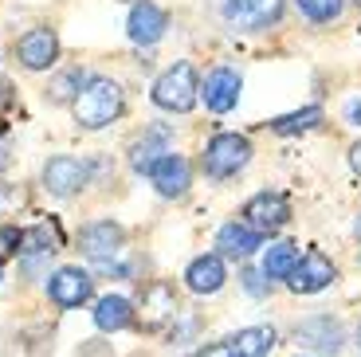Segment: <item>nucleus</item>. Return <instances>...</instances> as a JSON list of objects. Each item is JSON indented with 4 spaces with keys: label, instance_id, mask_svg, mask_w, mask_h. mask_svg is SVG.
I'll return each mask as SVG.
<instances>
[{
    "label": "nucleus",
    "instance_id": "obj_1",
    "mask_svg": "<svg viewBox=\"0 0 361 357\" xmlns=\"http://www.w3.org/2000/svg\"><path fill=\"white\" fill-rule=\"evenodd\" d=\"M122 114V87L114 79H90L75 99V122L82 130H102Z\"/></svg>",
    "mask_w": 361,
    "mask_h": 357
},
{
    "label": "nucleus",
    "instance_id": "obj_2",
    "mask_svg": "<svg viewBox=\"0 0 361 357\" xmlns=\"http://www.w3.org/2000/svg\"><path fill=\"white\" fill-rule=\"evenodd\" d=\"M82 251H87V259L94 263L99 271H114V275H130V267L122 263V251H126V243H122V228L110 220H99V224H87L79 236Z\"/></svg>",
    "mask_w": 361,
    "mask_h": 357
},
{
    "label": "nucleus",
    "instance_id": "obj_3",
    "mask_svg": "<svg viewBox=\"0 0 361 357\" xmlns=\"http://www.w3.org/2000/svg\"><path fill=\"white\" fill-rule=\"evenodd\" d=\"M200 99V79L192 71V63H173L169 71L154 83V102L173 114H189Z\"/></svg>",
    "mask_w": 361,
    "mask_h": 357
},
{
    "label": "nucleus",
    "instance_id": "obj_4",
    "mask_svg": "<svg viewBox=\"0 0 361 357\" xmlns=\"http://www.w3.org/2000/svg\"><path fill=\"white\" fill-rule=\"evenodd\" d=\"M252 161V145L244 134H216L204 145V173L208 177H232Z\"/></svg>",
    "mask_w": 361,
    "mask_h": 357
},
{
    "label": "nucleus",
    "instance_id": "obj_5",
    "mask_svg": "<svg viewBox=\"0 0 361 357\" xmlns=\"http://www.w3.org/2000/svg\"><path fill=\"white\" fill-rule=\"evenodd\" d=\"M283 0H224V20L235 32H267L279 24Z\"/></svg>",
    "mask_w": 361,
    "mask_h": 357
},
{
    "label": "nucleus",
    "instance_id": "obj_6",
    "mask_svg": "<svg viewBox=\"0 0 361 357\" xmlns=\"http://www.w3.org/2000/svg\"><path fill=\"white\" fill-rule=\"evenodd\" d=\"M338 279V271H334V263L322 255L318 248H310L307 255L295 263V271H290V279H287V286L295 291V295H314V291H326V286Z\"/></svg>",
    "mask_w": 361,
    "mask_h": 357
},
{
    "label": "nucleus",
    "instance_id": "obj_7",
    "mask_svg": "<svg viewBox=\"0 0 361 357\" xmlns=\"http://www.w3.org/2000/svg\"><path fill=\"white\" fill-rule=\"evenodd\" d=\"M244 216H247V228L255 232H279L283 224L290 220V200L283 193H255L252 200L244 205Z\"/></svg>",
    "mask_w": 361,
    "mask_h": 357
},
{
    "label": "nucleus",
    "instance_id": "obj_8",
    "mask_svg": "<svg viewBox=\"0 0 361 357\" xmlns=\"http://www.w3.org/2000/svg\"><path fill=\"white\" fill-rule=\"evenodd\" d=\"M87 177H90L87 161L67 157V153H59V157H51L44 165V188L55 193V197H75V193L87 185Z\"/></svg>",
    "mask_w": 361,
    "mask_h": 357
},
{
    "label": "nucleus",
    "instance_id": "obj_9",
    "mask_svg": "<svg viewBox=\"0 0 361 357\" xmlns=\"http://www.w3.org/2000/svg\"><path fill=\"white\" fill-rule=\"evenodd\" d=\"M55 55H59V40H55L51 28H32V32H24L16 44V59L24 63L27 71H44V67H51Z\"/></svg>",
    "mask_w": 361,
    "mask_h": 357
},
{
    "label": "nucleus",
    "instance_id": "obj_10",
    "mask_svg": "<svg viewBox=\"0 0 361 357\" xmlns=\"http://www.w3.org/2000/svg\"><path fill=\"white\" fill-rule=\"evenodd\" d=\"M94 291V279L79 267H59L47 283V295H51L55 306H82Z\"/></svg>",
    "mask_w": 361,
    "mask_h": 357
},
{
    "label": "nucleus",
    "instance_id": "obj_11",
    "mask_svg": "<svg viewBox=\"0 0 361 357\" xmlns=\"http://www.w3.org/2000/svg\"><path fill=\"white\" fill-rule=\"evenodd\" d=\"M165 28H169L165 8H157V4H149V0H142V4H134V8H130L126 32H130V40H134V44H142V47L157 44V40L165 36Z\"/></svg>",
    "mask_w": 361,
    "mask_h": 357
},
{
    "label": "nucleus",
    "instance_id": "obj_12",
    "mask_svg": "<svg viewBox=\"0 0 361 357\" xmlns=\"http://www.w3.org/2000/svg\"><path fill=\"white\" fill-rule=\"evenodd\" d=\"M149 181L157 185L161 197H185L189 185H192V169H189V161L180 157V153H165L154 169H149Z\"/></svg>",
    "mask_w": 361,
    "mask_h": 357
},
{
    "label": "nucleus",
    "instance_id": "obj_13",
    "mask_svg": "<svg viewBox=\"0 0 361 357\" xmlns=\"http://www.w3.org/2000/svg\"><path fill=\"white\" fill-rule=\"evenodd\" d=\"M235 102H240V75L228 71V67L208 71V79H204V107L212 110V114H228Z\"/></svg>",
    "mask_w": 361,
    "mask_h": 357
},
{
    "label": "nucleus",
    "instance_id": "obj_14",
    "mask_svg": "<svg viewBox=\"0 0 361 357\" xmlns=\"http://www.w3.org/2000/svg\"><path fill=\"white\" fill-rule=\"evenodd\" d=\"M224 259L220 255H197L185 271V283H189L192 295H216L220 286H224Z\"/></svg>",
    "mask_w": 361,
    "mask_h": 357
},
{
    "label": "nucleus",
    "instance_id": "obj_15",
    "mask_svg": "<svg viewBox=\"0 0 361 357\" xmlns=\"http://www.w3.org/2000/svg\"><path fill=\"white\" fill-rule=\"evenodd\" d=\"M216 248H220V255H228V259H247L255 248H263V236L255 232V228H247V224H224L216 232Z\"/></svg>",
    "mask_w": 361,
    "mask_h": 357
},
{
    "label": "nucleus",
    "instance_id": "obj_16",
    "mask_svg": "<svg viewBox=\"0 0 361 357\" xmlns=\"http://www.w3.org/2000/svg\"><path fill=\"white\" fill-rule=\"evenodd\" d=\"M295 338H298V346L334 353V349L342 346V326H338V322H330V318H307L302 326H295Z\"/></svg>",
    "mask_w": 361,
    "mask_h": 357
},
{
    "label": "nucleus",
    "instance_id": "obj_17",
    "mask_svg": "<svg viewBox=\"0 0 361 357\" xmlns=\"http://www.w3.org/2000/svg\"><path fill=\"white\" fill-rule=\"evenodd\" d=\"M177 310V295L169 283H149L142 291V322L145 326H161L165 318H173Z\"/></svg>",
    "mask_w": 361,
    "mask_h": 357
},
{
    "label": "nucleus",
    "instance_id": "obj_18",
    "mask_svg": "<svg viewBox=\"0 0 361 357\" xmlns=\"http://www.w3.org/2000/svg\"><path fill=\"white\" fill-rule=\"evenodd\" d=\"M271 349H275V330L271 326H247L228 341L232 357H271Z\"/></svg>",
    "mask_w": 361,
    "mask_h": 357
},
{
    "label": "nucleus",
    "instance_id": "obj_19",
    "mask_svg": "<svg viewBox=\"0 0 361 357\" xmlns=\"http://www.w3.org/2000/svg\"><path fill=\"white\" fill-rule=\"evenodd\" d=\"M130 322H134V306H130V298L122 295H106L99 298V306H94V326L99 330H126Z\"/></svg>",
    "mask_w": 361,
    "mask_h": 357
},
{
    "label": "nucleus",
    "instance_id": "obj_20",
    "mask_svg": "<svg viewBox=\"0 0 361 357\" xmlns=\"http://www.w3.org/2000/svg\"><path fill=\"white\" fill-rule=\"evenodd\" d=\"M295 263H298L295 243H275V248H267V255H263V275L267 279H290Z\"/></svg>",
    "mask_w": 361,
    "mask_h": 357
},
{
    "label": "nucleus",
    "instance_id": "obj_21",
    "mask_svg": "<svg viewBox=\"0 0 361 357\" xmlns=\"http://www.w3.org/2000/svg\"><path fill=\"white\" fill-rule=\"evenodd\" d=\"M318 122H322V110L307 107V110H298V114L275 118V122H271V130H275V134H307V130H314Z\"/></svg>",
    "mask_w": 361,
    "mask_h": 357
},
{
    "label": "nucleus",
    "instance_id": "obj_22",
    "mask_svg": "<svg viewBox=\"0 0 361 357\" xmlns=\"http://www.w3.org/2000/svg\"><path fill=\"white\" fill-rule=\"evenodd\" d=\"M87 83H90L87 75H82L79 67H71V71H63L59 79L51 83V87H47V99H51V102H71V99H79L75 90H82Z\"/></svg>",
    "mask_w": 361,
    "mask_h": 357
},
{
    "label": "nucleus",
    "instance_id": "obj_23",
    "mask_svg": "<svg viewBox=\"0 0 361 357\" xmlns=\"http://www.w3.org/2000/svg\"><path fill=\"white\" fill-rule=\"evenodd\" d=\"M345 8V0H298V12L310 20V24H330L338 20Z\"/></svg>",
    "mask_w": 361,
    "mask_h": 357
},
{
    "label": "nucleus",
    "instance_id": "obj_24",
    "mask_svg": "<svg viewBox=\"0 0 361 357\" xmlns=\"http://www.w3.org/2000/svg\"><path fill=\"white\" fill-rule=\"evenodd\" d=\"M165 153H169V150H161V145H154V142H137L134 153H130V165H134L137 173H145V177H149V169H154Z\"/></svg>",
    "mask_w": 361,
    "mask_h": 357
},
{
    "label": "nucleus",
    "instance_id": "obj_25",
    "mask_svg": "<svg viewBox=\"0 0 361 357\" xmlns=\"http://www.w3.org/2000/svg\"><path fill=\"white\" fill-rule=\"evenodd\" d=\"M20 243H24V232H20L16 224H4V228H0V259H8V255H16V251H24Z\"/></svg>",
    "mask_w": 361,
    "mask_h": 357
},
{
    "label": "nucleus",
    "instance_id": "obj_26",
    "mask_svg": "<svg viewBox=\"0 0 361 357\" xmlns=\"http://www.w3.org/2000/svg\"><path fill=\"white\" fill-rule=\"evenodd\" d=\"M345 118H350L353 126H361V99H353V102H350V110H345Z\"/></svg>",
    "mask_w": 361,
    "mask_h": 357
},
{
    "label": "nucleus",
    "instance_id": "obj_27",
    "mask_svg": "<svg viewBox=\"0 0 361 357\" xmlns=\"http://www.w3.org/2000/svg\"><path fill=\"white\" fill-rule=\"evenodd\" d=\"M350 165H353V169L361 173V142H357V145H353V150H350Z\"/></svg>",
    "mask_w": 361,
    "mask_h": 357
},
{
    "label": "nucleus",
    "instance_id": "obj_28",
    "mask_svg": "<svg viewBox=\"0 0 361 357\" xmlns=\"http://www.w3.org/2000/svg\"><path fill=\"white\" fill-rule=\"evenodd\" d=\"M357 341H361V326H357Z\"/></svg>",
    "mask_w": 361,
    "mask_h": 357
},
{
    "label": "nucleus",
    "instance_id": "obj_29",
    "mask_svg": "<svg viewBox=\"0 0 361 357\" xmlns=\"http://www.w3.org/2000/svg\"><path fill=\"white\" fill-rule=\"evenodd\" d=\"M134 4H142V0H134Z\"/></svg>",
    "mask_w": 361,
    "mask_h": 357
},
{
    "label": "nucleus",
    "instance_id": "obj_30",
    "mask_svg": "<svg viewBox=\"0 0 361 357\" xmlns=\"http://www.w3.org/2000/svg\"><path fill=\"white\" fill-rule=\"evenodd\" d=\"M357 228H361V220H357Z\"/></svg>",
    "mask_w": 361,
    "mask_h": 357
},
{
    "label": "nucleus",
    "instance_id": "obj_31",
    "mask_svg": "<svg viewBox=\"0 0 361 357\" xmlns=\"http://www.w3.org/2000/svg\"><path fill=\"white\" fill-rule=\"evenodd\" d=\"M357 4H361V0H357Z\"/></svg>",
    "mask_w": 361,
    "mask_h": 357
}]
</instances>
